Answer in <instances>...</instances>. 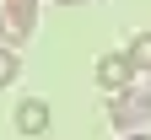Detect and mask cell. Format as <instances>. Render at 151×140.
I'll use <instances>...</instances> for the list:
<instances>
[{"label":"cell","mask_w":151,"mask_h":140,"mask_svg":"<svg viewBox=\"0 0 151 140\" xmlns=\"http://www.w3.org/2000/svg\"><path fill=\"white\" fill-rule=\"evenodd\" d=\"M27 38H32V11L27 6H6L0 11V43L16 49V43H27Z\"/></svg>","instance_id":"obj_3"},{"label":"cell","mask_w":151,"mask_h":140,"mask_svg":"<svg viewBox=\"0 0 151 140\" xmlns=\"http://www.w3.org/2000/svg\"><path fill=\"white\" fill-rule=\"evenodd\" d=\"M124 54H129V65H135V70H146V75H151V32H135Z\"/></svg>","instance_id":"obj_5"},{"label":"cell","mask_w":151,"mask_h":140,"mask_svg":"<svg viewBox=\"0 0 151 140\" xmlns=\"http://www.w3.org/2000/svg\"><path fill=\"white\" fill-rule=\"evenodd\" d=\"M124 140H151V129H140V135H124Z\"/></svg>","instance_id":"obj_8"},{"label":"cell","mask_w":151,"mask_h":140,"mask_svg":"<svg viewBox=\"0 0 151 140\" xmlns=\"http://www.w3.org/2000/svg\"><path fill=\"white\" fill-rule=\"evenodd\" d=\"M0 6H27V11H32V6H38V0H0Z\"/></svg>","instance_id":"obj_7"},{"label":"cell","mask_w":151,"mask_h":140,"mask_svg":"<svg viewBox=\"0 0 151 140\" xmlns=\"http://www.w3.org/2000/svg\"><path fill=\"white\" fill-rule=\"evenodd\" d=\"M97 86L113 92V97L135 86V65H129V54H103V59H97Z\"/></svg>","instance_id":"obj_2"},{"label":"cell","mask_w":151,"mask_h":140,"mask_svg":"<svg viewBox=\"0 0 151 140\" xmlns=\"http://www.w3.org/2000/svg\"><path fill=\"white\" fill-rule=\"evenodd\" d=\"M16 75H22V59H16V49H6V43H0V86H11Z\"/></svg>","instance_id":"obj_6"},{"label":"cell","mask_w":151,"mask_h":140,"mask_svg":"<svg viewBox=\"0 0 151 140\" xmlns=\"http://www.w3.org/2000/svg\"><path fill=\"white\" fill-rule=\"evenodd\" d=\"M108 118H113V129L140 135V129L151 124V86H146V92H140V86L119 92V97H113V108H108Z\"/></svg>","instance_id":"obj_1"},{"label":"cell","mask_w":151,"mask_h":140,"mask_svg":"<svg viewBox=\"0 0 151 140\" xmlns=\"http://www.w3.org/2000/svg\"><path fill=\"white\" fill-rule=\"evenodd\" d=\"M49 124H54V113H49V103H43V97L16 103V129H22V135H49Z\"/></svg>","instance_id":"obj_4"},{"label":"cell","mask_w":151,"mask_h":140,"mask_svg":"<svg viewBox=\"0 0 151 140\" xmlns=\"http://www.w3.org/2000/svg\"><path fill=\"white\" fill-rule=\"evenodd\" d=\"M54 6H81V0H54Z\"/></svg>","instance_id":"obj_9"}]
</instances>
